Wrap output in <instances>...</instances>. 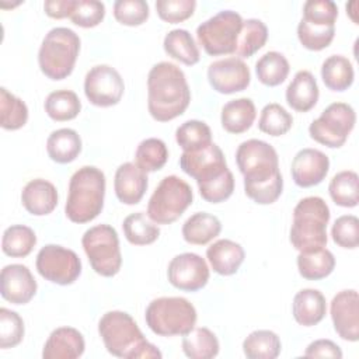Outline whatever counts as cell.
<instances>
[{"label": "cell", "instance_id": "obj_30", "mask_svg": "<svg viewBox=\"0 0 359 359\" xmlns=\"http://www.w3.org/2000/svg\"><path fill=\"white\" fill-rule=\"evenodd\" d=\"M321 79L331 91H345L353 83V66L348 57L331 55L321 65Z\"/></svg>", "mask_w": 359, "mask_h": 359}, {"label": "cell", "instance_id": "obj_9", "mask_svg": "<svg viewBox=\"0 0 359 359\" xmlns=\"http://www.w3.org/2000/svg\"><path fill=\"white\" fill-rule=\"evenodd\" d=\"M243 18L233 10H222L196 28V38L210 56L231 55L236 52Z\"/></svg>", "mask_w": 359, "mask_h": 359}, {"label": "cell", "instance_id": "obj_8", "mask_svg": "<svg viewBox=\"0 0 359 359\" xmlns=\"http://www.w3.org/2000/svg\"><path fill=\"white\" fill-rule=\"evenodd\" d=\"M81 245L91 268L101 276H115L122 266V254L116 230L109 224H97L84 231Z\"/></svg>", "mask_w": 359, "mask_h": 359}, {"label": "cell", "instance_id": "obj_2", "mask_svg": "<svg viewBox=\"0 0 359 359\" xmlns=\"http://www.w3.org/2000/svg\"><path fill=\"white\" fill-rule=\"evenodd\" d=\"M98 334L107 351L123 359H160L163 355L150 344L130 314L112 310L98 321Z\"/></svg>", "mask_w": 359, "mask_h": 359}, {"label": "cell", "instance_id": "obj_4", "mask_svg": "<svg viewBox=\"0 0 359 359\" xmlns=\"http://www.w3.org/2000/svg\"><path fill=\"white\" fill-rule=\"evenodd\" d=\"M330 208L320 196H306L293 209L290 243L299 252H311L327 245Z\"/></svg>", "mask_w": 359, "mask_h": 359}, {"label": "cell", "instance_id": "obj_22", "mask_svg": "<svg viewBox=\"0 0 359 359\" xmlns=\"http://www.w3.org/2000/svg\"><path fill=\"white\" fill-rule=\"evenodd\" d=\"M56 187L43 178H35L25 184L21 192V202L25 210L34 216H46L57 206Z\"/></svg>", "mask_w": 359, "mask_h": 359}, {"label": "cell", "instance_id": "obj_20", "mask_svg": "<svg viewBox=\"0 0 359 359\" xmlns=\"http://www.w3.org/2000/svg\"><path fill=\"white\" fill-rule=\"evenodd\" d=\"M147 185V172H144L136 163H123L115 171V195L118 201L125 205L139 203L144 196Z\"/></svg>", "mask_w": 359, "mask_h": 359}, {"label": "cell", "instance_id": "obj_36", "mask_svg": "<svg viewBox=\"0 0 359 359\" xmlns=\"http://www.w3.org/2000/svg\"><path fill=\"white\" fill-rule=\"evenodd\" d=\"M36 244L34 230L24 224H13L7 227L1 238V250L11 258H24L31 254Z\"/></svg>", "mask_w": 359, "mask_h": 359}, {"label": "cell", "instance_id": "obj_26", "mask_svg": "<svg viewBox=\"0 0 359 359\" xmlns=\"http://www.w3.org/2000/svg\"><path fill=\"white\" fill-rule=\"evenodd\" d=\"M255 115L257 111L252 100L243 97L224 104L220 114V122L226 132L238 135L252 126Z\"/></svg>", "mask_w": 359, "mask_h": 359}, {"label": "cell", "instance_id": "obj_29", "mask_svg": "<svg viewBox=\"0 0 359 359\" xmlns=\"http://www.w3.org/2000/svg\"><path fill=\"white\" fill-rule=\"evenodd\" d=\"M181 345L184 353L191 359H212L220 349L217 337L206 327H194L182 335Z\"/></svg>", "mask_w": 359, "mask_h": 359}, {"label": "cell", "instance_id": "obj_14", "mask_svg": "<svg viewBox=\"0 0 359 359\" xmlns=\"http://www.w3.org/2000/svg\"><path fill=\"white\" fill-rule=\"evenodd\" d=\"M209 266L206 261L195 252L175 255L167 269L168 282L184 292H196L206 286L209 280Z\"/></svg>", "mask_w": 359, "mask_h": 359}, {"label": "cell", "instance_id": "obj_41", "mask_svg": "<svg viewBox=\"0 0 359 359\" xmlns=\"http://www.w3.org/2000/svg\"><path fill=\"white\" fill-rule=\"evenodd\" d=\"M28 121L27 104L11 94L6 87L0 88V126L6 130H17Z\"/></svg>", "mask_w": 359, "mask_h": 359}, {"label": "cell", "instance_id": "obj_13", "mask_svg": "<svg viewBox=\"0 0 359 359\" xmlns=\"http://www.w3.org/2000/svg\"><path fill=\"white\" fill-rule=\"evenodd\" d=\"M125 91V83L116 69L109 65L91 67L84 77V94L95 107L116 105Z\"/></svg>", "mask_w": 359, "mask_h": 359}, {"label": "cell", "instance_id": "obj_5", "mask_svg": "<svg viewBox=\"0 0 359 359\" xmlns=\"http://www.w3.org/2000/svg\"><path fill=\"white\" fill-rule=\"evenodd\" d=\"M80 36L70 28H52L39 46L38 63L41 72L50 80H63L72 74L79 52Z\"/></svg>", "mask_w": 359, "mask_h": 359}, {"label": "cell", "instance_id": "obj_12", "mask_svg": "<svg viewBox=\"0 0 359 359\" xmlns=\"http://www.w3.org/2000/svg\"><path fill=\"white\" fill-rule=\"evenodd\" d=\"M35 265L42 278L60 286L74 283L81 273L79 255L73 250L57 244L43 245L38 251Z\"/></svg>", "mask_w": 359, "mask_h": 359}, {"label": "cell", "instance_id": "obj_52", "mask_svg": "<svg viewBox=\"0 0 359 359\" xmlns=\"http://www.w3.org/2000/svg\"><path fill=\"white\" fill-rule=\"evenodd\" d=\"M196 8L195 0H157L156 1V11L158 17L168 22L177 24L188 20L194 15Z\"/></svg>", "mask_w": 359, "mask_h": 359}, {"label": "cell", "instance_id": "obj_3", "mask_svg": "<svg viewBox=\"0 0 359 359\" xmlns=\"http://www.w3.org/2000/svg\"><path fill=\"white\" fill-rule=\"evenodd\" d=\"M105 175L94 165L79 168L69 181V192L65 205L66 217L73 223L94 220L104 208Z\"/></svg>", "mask_w": 359, "mask_h": 359}, {"label": "cell", "instance_id": "obj_25", "mask_svg": "<svg viewBox=\"0 0 359 359\" xmlns=\"http://www.w3.org/2000/svg\"><path fill=\"white\" fill-rule=\"evenodd\" d=\"M327 313V303L324 294L317 289L299 290L292 303V314L297 324L303 327H313L318 324Z\"/></svg>", "mask_w": 359, "mask_h": 359}, {"label": "cell", "instance_id": "obj_54", "mask_svg": "<svg viewBox=\"0 0 359 359\" xmlns=\"http://www.w3.org/2000/svg\"><path fill=\"white\" fill-rule=\"evenodd\" d=\"M76 0H46L43 3V10L50 18H66L70 17Z\"/></svg>", "mask_w": 359, "mask_h": 359}, {"label": "cell", "instance_id": "obj_15", "mask_svg": "<svg viewBox=\"0 0 359 359\" xmlns=\"http://www.w3.org/2000/svg\"><path fill=\"white\" fill-rule=\"evenodd\" d=\"M180 167L185 174L192 177L198 185L210 181L229 170L224 154L216 143H210L201 150L184 151L180 157Z\"/></svg>", "mask_w": 359, "mask_h": 359}, {"label": "cell", "instance_id": "obj_11", "mask_svg": "<svg viewBox=\"0 0 359 359\" xmlns=\"http://www.w3.org/2000/svg\"><path fill=\"white\" fill-rule=\"evenodd\" d=\"M236 163L244 177V184L264 182L279 172L276 150L259 139H248L237 147Z\"/></svg>", "mask_w": 359, "mask_h": 359}, {"label": "cell", "instance_id": "obj_32", "mask_svg": "<svg viewBox=\"0 0 359 359\" xmlns=\"http://www.w3.org/2000/svg\"><path fill=\"white\" fill-rule=\"evenodd\" d=\"M335 268L334 254L324 248L311 252H299L297 269L302 278L307 280H320L331 275Z\"/></svg>", "mask_w": 359, "mask_h": 359}, {"label": "cell", "instance_id": "obj_16", "mask_svg": "<svg viewBox=\"0 0 359 359\" xmlns=\"http://www.w3.org/2000/svg\"><path fill=\"white\" fill-rule=\"evenodd\" d=\"M208 80L215 91L234 94L250 86L251 73L243 59L230 56L215 60L208 66Z\"/></svg>", "mask_w": 359, "mask_h": 359}, {"label": "cell", "instance_id": "obj_49", "mask_svg": "<svg viewBox=\"0 0 359 359\" xmlns=\"http://www.w3.org/2000/svg\"><path fill=\"white\" fill-rule=\"evenodd\" d=\"M105 17V6L97 0H76L70 20L81 28L97 27Z\"/></svg>", "mask_w": 359, "mask_h": 359}, {"label": "cell", "instance_id": "obj_6", "mask_svg": "<svg viewBox=\"0 0 359 359\" xmlns=\"http://www.w3.org/2000/svg\"><path fill=\"white\" fill-rule=\"evenodd\" d=\"M147 327L160 337L185 335L198 320L196 309L185 297L153 299L144 313Z\"/></svg>", "mask_w": 359, "mask_h": 359}, {"label": "cell", "instance_id": "obj_35", "mask_svg": "<svg viewBox=\"0 0 359 359\" xmlns=\"http://www.w3.org/2000/svg\"><path fill=\"white\" fill-rule=\"evenodd\" d=\"M45 112L56 122L74 119L81 111V101L72 90L52 91L45 100Z\"/></svg>", "mask_w": 359, "mask_h": 359}, {"label": "cell", "instance_id": "obj_28", "mask_svg": "<svg viewBox=\"0 0 359 359\" xmlns=\"http://www.w3.org/2000/svg\"><path fill=\"white\" fill-rule=\"evenodd\" d=\"M222 231L220 220L208 212H196L182 224V237L194 245H205Z\"/></svg>", "mask_w": 359, "mask_h": 359}, {"label": "cell", "instance_id": "obj_7", "mask_svg": "<svg viewBox=\"0 0 359 359\" xmlns=\"http://www.w3.org/2000/svg\"><path fill=\"white\" fill-rule=\"evenodd\" d=\"M194 194L191 185L177 175L164 177L147 203V217L156 224H171L189 208Z\"/></svg>", "mask_w": 359, "mask_h": 359}, {"label": "cell", "instance_id": "obj_10", "mask_svg": "<svg viewBox=\"0 0 359 359\" xmlns=\"http://www.w3.org/2000/svg\"><path fill=\"white\" fill-rule=\"evenodd\" d=\"M355 122L356 114L349 104L332 102L310 123L309 133L317 143L330 149H338L345 144Z\"/></svg>", "mask_w": 359, "mask_h": 359}, {"label": "cell", "instance_id": "obj_51", "mask_svg": "<svg viewBox=\"0 0 359 359\" xmlns=\"http://www.w3.org/2000/svg\"><path fill=\"white\" fill-rule=\"evenodd\" d=\"M338 17V6L332 0H307L303 4L302 20L320 24V25H335Z\"/></svg>", "mask_w": 359, "mask_h": 359}, {"label": "cell", "instance_id": "obj_23", "mask_svg": "<svg viewBox=\"0 0 359 359\" xmlns=\"http://www.w3.org/2000/svg\"><path fill=\"white\" fill-rule=\"evenodd\" d=\"M206 258L212 269L223 276L234 275L244 262V248L229 238H220L206 250Z\"/></svg>", "mask_w": 359, "mask_h": 359}, {"label": "cell", "instance_id": "obj_40", "mask_svg": "<svg viewBox=\"0 0 359 359\" xmlns=\"http://www.w3.org/2000/svg\"><path fill=\"white\" fill-rule=\"evenodd\" d=\"M358 174L351 170L341 171L332 177L328 185L331 199L342 208H355L359 202Z\"/></svg>", "mask_w": 359, "mask_h": 359}, {"label": "cell", "instance_id": "obj_45", "mask_svg": "<svg viewBox=\"0 0 359 359\" xmlns=\"http://www.w3.org/2000/svg\"><path fill=\"white\" fill-rule=\"evenodd\" d=\"M24 338V321L18 313L6 307L0 309V348L17 346Z\"/></svg>", "mask_w": 359, "mask_h": 359}, {"label": "cell", "instance_id": "obj_46", "mask_svg": "<svg viewBox=\"0 0 359 359\" xmlns=\"http://www.w3.org/2000/svg\"><path fill=\"white\" fill-rule=\"evenodd\" d=\"M149 14V4L144 0H116L114 3V17L122 25H142Z\"/></svg>", "mask_w": 359, "mask_h": 359}, {"label": "cell", "instance_id": "obj_33", "mask_svg": "<svg viewBox=\"0 0 359 359\" xmlns=\"http://www.w3.org/2000/svg\"><path fill=\"white\" fill-rule=\"evenodd\" d=\"M280 351V338L271 330L252 331L243 341V352L248 359H275Z\"/></svg>", "mask_w": 359, "mask_h": 359}, {"label": "cell", "instance_id": "obj_53", "mask_svg": "<svg viewBox=\"0 0 359 359\" xmlns=\"http://www.w3.org/2000/svg\"><path fill=\"white\" fill-rule=\"evenodd\" d=\"M304 356L307 358H334L341 359L342 351L341 348L331 339H316L310 342L304 351Z\"/></svg>", "mask_w": 359, "mask_h": 359}, {"label": "cell", "instance_id": "obj_37", "mask_svg": "<svg viewBox=\"0 0 359 359\" xmlns=\"http://www.w3.org/2000/svg\"><path fill=\"white\" fill-rule=\"evenodd\" d=\"M266 39L268 28L264 21L258 18L244 20L234 53L240 57H250L265 45Z\"/></svg>", "mask_w": 359, "mask_h": 359}, {"label": "cell", "instance_id": "obj_38", "mask_svg": "<svg viewBox=\"0 0 359 359\" xmlns=\"http://www.w3.org/2000/svg\"><path fill=\"white\" fill-rule=\"evenodd\" d=\"M125 238L133 245H147L160 236V229L143 212H136L125 217L122 223Z\"/></svg>", "mask_w": 359, "mask_h": 359}, {"label": "cell", "instance_id": "obj_1", "mask_svg": "<svg viewBox=\"0 0 359 359\" xmlns=\"http://www.w3.org/2000/svg\"><path fill=\"white\" fill-rule=\"evenodd\" d=\"M191 90L184 72L171 62L156 63L147 76V108L153 119L168 122L185 112Z\"/></svg>", "mask_w": 359, "mask_h": 359}, {"label": "cell", "instance_id": "obj_43", "mask_svg": "<svg viewBox=\"0 0 359 359\" xmlns=\"http://www.w3.org/2000/svg\"><path fill=\"white\" fill-rule=\"evenodd\" d=\"M293 125V116L276 102L266 104L259 115L258 128L261 132L269 136H282L290 130Z\"/></svg>", "mask_w": 359, "mask_h": 359}, {"label": "cell", "instance_id": "obj_39", "mask_svg": "<svg viewBox=\"0 0 359 359\" xmlns=\"http://www.w3.org/2000/svg\"><path fill=\"white\" fill-rule=\"evenodd\" d=\"M175 140L184 151H195L208 147L212 142V130L203 121L189 119L175 130Z\"/></svg>", "mask_w": 359, "mask_h": 359}, {"label": "cell", "instance_id": "obj_42", "mask_svg": "<svg viewBox=\"0 0 359 359\" xmlns=\"http://www.w3.org/2000/svg\"><path fill=\"white\" fill-rule=\"evenodd\" d=\"M135 158L144 172L158 171L168 160V149L161 139L147 137L137 144Z\"/></svg>", "mask_w": 359, "mask_h": 359}, {"label": "cell", "instance_id": "obj_34", "mask_svg": "<svg viewBox=\"0 0 359 359\" xmlns=\"http://www.w3.org/2000/svg\"><path fill=\"white\" fill-rule=\"evenodd\" d=\"M290 66L283 53L269 50L262 55L255 63V73L258 80L268 87H276L282 84L289 74Z\"/></svg>", "mask_w": 359, "mask_h": 359}, {"label": "cell", "instance_id": "obj_50", "mask_svg": "<svg viewBox=\"0 0 359 359\" xmlns=\"http://www.w3.org/2000/svg\"><path fill=\"white\" fill-rule=\"evenodd\" d=\"M201 196L209 203H220L229 199L234 191V177L230 170H226L219 177L198 185Z\"/></svg>", "mask_w": 359, "mask_h": 359}, {"label": "cell", "instance_id": "obj_47", "mask_svg": "<svg viewBox=\"0 0 359 359\" xmlns=\"http://www.w3.org/2000/svg\"><path fill=\"white\" fill-rule=\"evenodd\" d=\"M245 195L258 205H271L282 195L283 178L280 171L272 178L257 184H244Z\"/></svg>", "mask_w": 359, "mask_h": 359}, {"label": "cell", "instance_id": "obj_31", "mask_svg": "<svg viewBox=\"0 0 359 359\" xmlns=\"http://www.w3.org/2000/svg\"><path fill=\"white\" fill-rule=\"evenodd\" d=\"M163 48L168 56L187 66L196 65L201 57L195 39L189 31L182 28L171 29L167 32L163 41Z\"/></svg>", "mask_w": 359, "mask_h": 359}, {"label": "cell", "instance_id": "obj_27", "mask_svg": "<svg viewBox=\"0 0 359 359\" xmlns=\"http://www.w3.org/2000/svg\"><path fill=\"white\" fill-rule=\"evenodd\" d=\"M46 151L50 160L59 164L72 163L81 153V137L74 129H56L48 136Z\"/></svg>", "mask_w": 359, "mask_h": 359}, {"label": "cell", "instance_id": "obj_21", "mask_svg": "<svg viewBox=\"0 0 359 359\" xmlns=\"http://www.w3.org/2000/svg\"><path fill=\"white\" fill-rule=\"evenodd\" d=\"M86 342L83 334L73 327H59L48 337L42 358L43 359H76L84 353Z\"/></svg>", "mask_w": 359, "mask_h": 359}, {"label": "cell", "instance_id": "obj_18", "mask_svg": "<svg viewBox=\"0 0 359 359\" xmlns=\"http://www.w3.org/2000/svg\"><path fill=\"white\" fill-rule=\"evenodd\" d=\"M36 280L28 266L10 264L0 273L1 297L13 304H27L36 294Z\"/></svg>", "mask_w": 359, "mask_h": 359}, {"label": "cell", "instance_id": "obj_24", "mask_svg": "<svg viewBox=\"0 0 359 359\" xmlns=\"http://www.w3.org/2000/svg\"><path fill=\"white\" fill-rule=\"evenodd\" d=\"M285 97L287 105L296 112H307L314 108L320 97V90L313 73L299 70L289 83Z\"/></svg>", "mask_w": 359, "mask_h": 359}, {"label": "cell", "instance_id": "obj_19", "mask_svg": "<svg viewBox=\"0 0 359 359\" xmlns=\"http://www.w3.org/2000/svg\"><path fill=\"white\" fill-rule=\"evenodd\" d=\"M330 171V158L317 149H302L292 160V178L300 188H310L323 182Z\"/></svg>", "mask_w": 359, "mask_h": 359}, {"label": "cell", "instance_id": "obj_17", "mask_svg": "<svg viewBox=\"0 0 359 359\" xmlns=\"http://www.w3.org/2000/svg\"><path fill=\"white\" fill-rule=\"evenodd\" d=\"M331 320L335 332L345 341L359 339V296L355 289L338 292L330 306Z\"/></svg>", "mask_w": 359, "mask_h": 359}, {"label": "cell", "instance_id": "obj_48", "mask_svg": "<svg viewBox=\"0 0 359 359\" xmlns=\"http://www.w3.org/2000/svg\"><path fill=\"white\" fill-rule=\"evenodd\" d=\"M331 236L337 245L355 250L359 245V219L355 215L339 216L332 224Z\"/></svg>", "mask_w": 359, "mask_h": 359}, {"label": "cell", "instance_id": "obj_44", "mask_svg": "<svg viewBox=\"0 0 359 359\" xmlns=\"http://www.w3.org/2000/svg\"><path fill=\"white\" fill-rule=\"evenodd\" d=\"M335 25H320L310 24L300 20L297 24V38L300 43L309 50H323L334 39Z\"/></svg>", "mask_w": 359, "mask_h": 359}]
</instances>
